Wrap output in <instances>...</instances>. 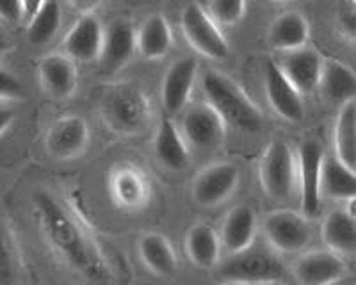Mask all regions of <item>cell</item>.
I'll list each match as a JSON object with an SVG mask.
<instances>
[{
	"label": "cell",
	"instance_id": "1",
	"mask_svg": "<svg viewBox=\"0 0 356 285\" xmlns=\"http://www.w3.org/2000/svg\"><path fill=\"white\" fill-rule=\"evenodd\" d=\"M33 205L41 232L54 252L88 280L107 284L111 280L109 264L72 212L47 191L36 193Z\"/></svg>",
	"mask_w": 356,
	"mask_h": 285
},
{
	"label": "cell",
	"instance_id": "2",
	"mask_svg": "<svg viewBox=\"0 0 356 285\" xmlns=\"http://www.w3.org/2000/svg\"><path fill=\"white\" fill-rule=\"evenodd\" d=\"M202 90L205 102L211 104L228 125L251 134L264 129L262 111L232 77L218 70H207L202 75Z\"/></svg>",
	"mask_w": 356,
	"mask_h": 285
},
{
	"label": "cell",
	"instance_id": "3",
	"mask_svg": "<svg viewBox=\"0 0 356 285\" xmlns=\"http://www.w3.org/2000/svg\"><path fill=\"white\" fill-rule=\"evenodd\" d=\"M100 116L109 131L122 136H138L152 122L150 98L134 82H118L102 97Z\"/></svg>",
	"mask_w": 356,
	"mask_h": 285
},
{
	"label": "cell",
	"instance_id": "4",
	"mask_svg": "<svg viewBox=\"0 0 356 285\" xmlns=\"http://www.w3.org/2000/svg\"><path fill=\"white\" fill-rule=\"evenodd\" d=\"M260 186L275 202H289L300 195V159L298 152L284 139L266 147L259 166Z\"/></svg>",
	"mask_w": 356,
	"mask_h": 285
},
{
	"label": "cell",
	"instance_id": "5",
	"mask_svg": "<svg viewBox=\"0 0 356 285\" xmlns=\"http://www.w3.org/2000/svg\"><path fill=\"white\" fill-rule=\"evenodd\" d=\"M289 269L275 250L253 248L237 255H228V261L219 268L225 282L243 285L280 284L287 277Z\"/></svg>",
	"mask_w": 356,
	"mask_h": 285
},
{
	"label": "cell",
	"instance_id": "6",
	"mask_svg": "<svg viewBox=\"0 0 356 285\" xmlns=\"http://www.w3.org/2000/svg\"><path fill=\"white\" fill-rule=\"evenodd\" d=\"M262 232L276 253L300 255L312 243L310 220L303 212L282 211L269 212L262 223Z\"/></svg>",
	"mask_w": 356,
	"mask_h": 285
},
{
	"label": "cell",
	"instance_id": "7",
	"mask_svg": "<svg viewBox=\"0 0 356 285\" xmlns=\"http://www.w3.org/2000/svg\"><path fill=\"white\" fill-rule=\"evenodd\" d=\"M180 27H182L187 43L200 56L221 61L230 54V47L219 28V24L198 2H191L184 8L182 17H180Z\"/></svg>",
	"mask_w": 356,
	"mask_h": 285
},
{
	"label": "cell",
	"instance_id": "8",
	"mask_svg": "<svg viewBox=\"0 0 356 285\" xmlns=\"http://www.w3.org/2000/svg\"><path fill=\"white\" fill-rule=\"evenodd\" d=\"M300 159V204L308 220L317 218L323 205V166L326 152L316 139H308L298 150Z\"/></svg>",
	"mask_w": 356,
	"mask_h": 285
},
{
	"label": "cell",
	"instance_id": "9",
	"mask_svg": "<svg viewBox=\"0 0 356 285\" xmlns=\"http://www.w3.org/2000/svg\"><path fill=\"white\" fill-rule=\"evenodd\" d=\"M241 182V171L230 161H219L203 168L193 180V198L202 207H218L234 196Z\"/></svg>",
	"mask_w": 356,
	"mask_h": 285
},
{
	"label": "cell",
	"instance_id": "10",
	"mask_svg": "<svg viewBox=\"0 0 356 285\" xmlns=\"http://www.w3.org/2000/svg\"><path fill=\"white\" fill-rule=\"evenodd\" d=\"M180 129L189 147L198 150L218 148L227 138L228 123L209 102L187 107L180 118Z\"/></svg>",
	"mask_w": 356,
	"mask_h": 285
},
{
	"label": "cell",
	"instance_id": "11",
	"mask_svg": "<svg viewBox=\"0 0 356 285\" xmlns=\"http://www.w3.org/2000/svg\"><path fill=\"white\" fill-rule=\"evenodd\" d=\"M89 147V125L79 114L56 120L44 136V148L56 161L79 159Z\"/></svg>",
	"mask_w": 356,
	"mask_h": 285
},
{
	"label": "cell",
	"instance_id": "12",
	"mask_svg": "<svg viewBox=\"0 0 356 285\" xmlns=\"http://www.w3.org/2000/svg\"><path fill=\"white\" fill-rule=\"evenodd\" d=\"M264 88L269 106L280 118L291 123H300L305 116L303 95L284 74L276 61H267L264 68Z\"/></svg>",
	"mask_w": 356,
	"mask_h": 285
},
{
	"label": "cell",
	"instance_id": "13",
	"mask_svg": "<svg viewBox=\"0 0 356 285\" xmlns=\"http://www.w3.org/2000/svg\"><path fill=\"white\" fill-rule=\"evenodd\" d=\"M348 273L344 256L332 250L301 253L292 266V275L300 285H335Z\"/></svg>",
	"mask_w": 356,
	"mask_h": 285
},
{
	"label": "cell",
	"instance_id": "14",
	"mask_svg": "<svg viewBox=\"0 0 356 285\" xmlns=\"http://www.w3.org/2000/svg\"><path fill=\"white\" fill-rule=\"evenodd\" d=\"M198 81V61L193 57H180L168 68L162 79L161 100L162 107L170 116L182 114L187 109L191 95Z\"/></svg>",
	"mask_w": 356,
	"mask_h": 285
},
{
	"label": "cell",
	"instance_id": "15",
	"mask_svg": "<svg viewBox=\"0 0 356 285\" xmlns=\"http://www.w3.org/2000/svg\"><path fill=\"white\" fill-rule=\"evenodd\" d=\"M109 189L114 204L127 211L146 207L152 196V184L145 170L132 163L114 168L109 179Z\"/></svg>",
	"mask_w": 356,
	"mask_h": 285
},
{
	"label": "cell",
	"instance_id": "16",
	"mask_svg": "<svg viewBox=\"0 0 356 285\" xmlns=\"http://www.w3.org/2000/svg\"><path fill=\"white\" fill-rule=\"evenodd\" d=\"M138 52V28L125 18H116L106 27L100 63L106 72L125 68Z\"/></svg>",
	"mask_w": 356,
	"mask_h": 285
},
{
	"label": "cell",
	"instance_id": "17",
	"mask_svg": "<svg viewBox=\"0 0 356 285\" xmlns=\"http://www.w3.org/2000/svg\"><path fill=\"white\" fill-rule=\"evenodd\" d=\"M41 88L50 98L63 102L77 91V66L66 54H47L38 65Z\"/></svg>",
	"mask_w": 356,
	"mask_h": 285
},
{
	"label": "cell",
	"instance_id": "18",
	"mask_svg": "<svg viewBox=\"0 0 356 285\" xmlns=\"http://www.w3.org/2000/svg\"><path fill=\"white\" fill-rule=\"evenodd\" d=\"M106 27L95 15H81L65 38V52L73 61L91 63L100 59Z\"/></svg>",
	"mask_w": 356,
	"mask_h": 285
},
{
	"label": "cell",
	"instance_id": "19",
	"mask_svg": "<svg viewBox=\"0 0 356 285\" xmlns=\"http://www.w3.org/2000/svg\"><path fill=\"white\" fill-rule=\"evenodd\" d=\"M324 63L326 59L317 50L305 47L294 52H285L278 65L301 95H310L321 88Z\"/></svg>",
	"mask_w": 356,
	"mask_h": 285
},
{
	"label": "cell",
	"instance_id": "20",
	"mask_svg": "<svg viewBox=\"0 0 356 285\" xmlns=\"http://www.w3.org/2000/svg\"><path fill=\"white\" fill-rule=\"evenodd\" d=\"M257 228H259V221H257L255 211L246 204L235 205L221 223L219 237H221L222 250L228 255H237L250 250L255 243Z\"/></svg>",
	"mask_w": 356,
	"mask_h": 285
},
{
	"label": "cell",
	"instance_id": "21",
	"mask_svg": "<svg viewBox=\"0 0 356 285\" xmlns=\"http://www.w3.org/2000/svg\"><path fill=\"white\" fill-rule=\"evenodd\" d=\"M154 154L159 163L170 171H182L191 163V147L184 136L182 129L164 116L159 123L154 139Z\"/></svg>",
	"mask_w": 356,
	"mask_h": 285
},
{
	"label": "cell",
	"instance_id": "22",
	"mask_svg": "<svg viewBox=\"0 0 356 285\" xmlns=\"http://www.w3.org/2000/svg\"><path fill=\"white\" fill-rule=\"evenodd\" d=\"M310 38V25L301 13L289 11L280 15L269 27L267 40L280 52H294L305 49Z\"/></svg>",
	"mask_w": 356,
	"mask_h": 285
},
{
	"label": "cell",
	"instance_id": "23",
	"mask_svg": "<svg viewBox=\"0 0 356 285\" xmlns=\"http://www.w3.org/2000/svg\"><path fill=\"white\" fill-rule=\"evenodd\" d=\"M186 252L189 261L200 269H212L221 259L222 243L211 225L196 223L186 236Z\"/></svg>",
	"mask_w": 356,
	"mask_h": 285
},
{
	"label": "cell",
	"instance_id": "24",
	"mask_svg": "<svg viewBox=\"0 0 356 285\" xmlns=\"http://www.w3.org/2000/svg\"><path fill=\"white\" fill-rule=\"evenodd\" d=\"M141 262L157 277H171L177 273L178 256L168 237L157 232H148L139 239Z\"/></svg>",
	"mask_w": 356,
	"mask_h": 285
},
{
	"label": "cell",
	"instance_id": "25",
	"mask_svg": "<svg viewBox=\"0 0 356 285\" xmlns=\"http://www.w3.org/2000/svg\"><path fill=\"white\" fill-rule=\"evenodd\" d=\"M323 239L332 252L356 256V218L344 209L332 211L323 221Z\"/></svg>",
	"mask_w": 356,
	"mask_h": 285
},
{
	"label": "cell",
	"instance_id": "26",
	"mask_svg": "<svg viewBox=\"0 0 356 285\" xmlns=\"http://www.w3.org/2000/svg\"><path fill=\"white\" fill-rule=\"evenodd\" d=\"M173 47V33L168 20L155 13L138 28V52L148 61L164 59Z\"/></svg>",
	"mask_w": 356,
	"mask_h": 285
},
{
	"label": "cell",
	"instance_id": "27",
	"mask_svg": "<svg viewBox=\"0 0 356 285\" xmlns=\"http://www.w3.org/2000/svg\"><path fill=\"white\" fill-rule=\"evenodd\" d=\"M323 198L348 202L356 198V171L333 154H326L323 166Z\"/></svg>",
	"mask_w": 356,
	"mask_h": 285
},
{
	"label": "cell",
	"instance_id": "28",
	"mask_svg": "<svg viewBox=\"0 0 356 285\" xmlns=\"http://www.w3.org/2000/svg\"><path fill=\"white\" fill-rule=\"evenodd\" d=\"M321 90L330 102L342 107L356 98V74L344 63L326 59Z\"/></svg>",
	"mask_w": 356,
	"mask_h": 285
},
{
	"label": "cell",
	"instance_id": "29",
	"mask_svg": "<svg viewBox=\"0 0 356 285\" xmlns=\"http://www.w3.org/2000/svg\"><path fill=\"white\" fill-rule=\"evenodd\" d=\"M335 155L356 171V100L340 107L335 123Z\"/></svg>",
	"mask_w": 356,
	"mask_h": 285
},
{
	"label": "cell",
	"instance_id": "30",
	"mask_svg": "<svg viewBox=\"0 0 356 285\" xmlns=\"http://www.w3.org/2000/svg\"><path fill=\"white\" fill-rule=\"evenodd\" d=\"M63 24V11L59 0H47L40 11L29 20L27 38L34 45H47L57 36Z\"/></svg>",
	"mask_w": 356,
	"mask_h": 285
},
{
	"label": "cell",
	"instance_id": "31",
	"mask_svg": "<svg viewBox=\"0 0 356 285\" xmlns=\"http://www.w3.org/2000/svg\"><path fill=\"white\" fill-rule=\"evenodd\" d=\"M20 273V253L17 237L8 223L2 228V285H13Z\"/></svg>",
	"mask_w": 356,
	"mask_h": 285
},
{
	"label": "cell",
	"instance_id": "32",
	"mask_svg": "<svg viewBox=\"0 0 356 285\" xmlns=\"http://www.w3.org/2000/svg\"><path fill=\"white\" fill-rule=\"evenodd\" d=\"M209 15L219 25L239 24L246 13V0H209Z\"/></svg>",
	"mask_w": 356,
	"mask_h": 285
},
{
	"label": "cell",
	"instance_id": "33",
	"mask_svg": "<svg viewBox=\"0 0 356 285\" xmlns=\"http://www.w3.org/2000/svg\"><path fill=\"white\" fill-rule=\"evenodd\" d=\"M340 33L356 43V0H346L339 11Z\"/></svg>",
	"mask_w": 356,
	"mask_h": 285
},
{
	"label": "cell",
	"instance_id": "34",
	"mask_svg": "<svg viewBox=\"0 0 356 285\" xmlns=\"http://www.w3.org/2000/svg\"><path fill=\"white\" fill-rule=\"evenodd\" d=\"M24 97V88L9 70H2V79H0V98L2 104H8L11 100H22Z\"/></svg>",
	"mask_w": 356,
	"mask_h": 285
},
{
	"label": "cell",
	"instance_id": "35",
	"mask_svg": "<svg viewBox=\"0 0 356 285\" xmlns=\"http://www.w3.org/2000/svg\"><path fill=\"white\" fill-rule=\"evenodd\" d=\"M0 15L9 24H18L25 18V9L22 0H0Z\"/></svg>",
	"mask_w": 356,
	"mask_h": 285
},
{
	"label": "cell",
	"instance_id": "36",
	"mask_svg": "<svg viewBox=\"0 0 356 285\" xmlns=\"http://www.w3.org/2000/svg\"><path fill=\"white\" fill-rule=\"evenodd\" d=\"M68 2L81 15H93L106 0H68Z\"/></svg>",
	"mask_w": 356,
	"mask_h": 285
},
{
	"label": "cell",
	"instance_id": "37",
	"mask_svg": "<svg viewBox=\"0 0 356 285\" xmlns=\"http://www.w3.org/2000/svg\"><path fill=\"white\" fill-rule=\"evenodd\" d=\"M22 2H24L25 18H29V20H31V18H33L34 15L40 11L41 6H43L47 0H22Z\"/></svg>",
	"mask_w": 356,
	"mask_h": 285
},
{
	"label": "cell",
	"instance_id": "38",
	"mask_svg": "<svg viewBox=\"0 0 356 285\" xmlns=\"http://www.w3.org/2000/svg\"><path fill=\"white\" fill-rule=\"evenodd\" d=\"M221 285H243V284H235V282H225V284Z\"/></svg>",
	"mask_w": 356,
	"mask_h": 285
},
{
	"label": "cell",
	"instance_id": "39",
	"mask_svg": "<svg viewBox=\"0 0 356 285\" xmlns=\"http://www.w3.org/2000/svg\"><path fill=\"white\" fill-rule=\"evenodd\" d=\"M271 2H287V0H271Z\"/></svg>",
	"mask_w": 356,
	"mask_h": 285
},
{
	"label": "cell",
	"instance_id": "40",
	"mask_svg": "<svg viewBox=\"0 0 356 285\" xmlns=\"http://www.w3.org/2000/svg\"><path fill=\"white\" fill-rule=\"evenodd\" d=\"M264 285H280V284H264Z\"/></svg>",
	"mask_w": 356,
	"mask_h": 285
}]
</instances>
